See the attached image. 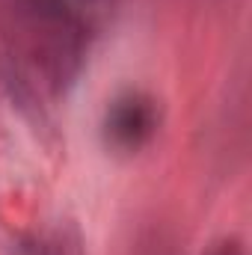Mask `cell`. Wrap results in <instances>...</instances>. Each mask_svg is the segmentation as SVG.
<instances>
[{
	"label": "cell",
	"mask_w": 252,
	"mask_h": 255,
	"mask_svg": "<svg viewBox=\"0 0 252 255\" xmlns=\"http://www.w3.org/2000/svg\"><path fill=\"white\" fill-rule=\"evenodd\" d=\"M107 0H6L15 45L48 71L65 77L104 18Z\"/></svg>",
	"instance_id": "obj_1"
},
{
	"label": "cell",
	"mask_w": 252,
	"mask_h": 255,
	"mask_svg": "<svg viewBox=\"0 0 252 255\" xmlns=\"http://www.w3.org/2000/svg\"><path fill=\"white\" fill-rule=\"evenodd\" d=\"M157 133V101L145 92H122L104 113V142L119 154H136Z\"/></svg>",
	"instance_id": "obj_2"
},
{
	"label": "cell",
	"mask_w": 252,
	"mask_h": 255,
	"mask_svg": "<svg viewBox=\"0 0 252 255\" xmlns=\"http://www.w3.org/2000/svg\"><path fill=\"white\" fill-rule=\"evenodd\" d=\"M202 255H247V250H244V241H241V238L226 235V238L214 241V244H211Z\"/></svg>",
	"instance_id": "obj_3"
},
{
	"label": "cell",
	"mask_w": 252,
	"mask_h": 255,
	"mask_svg": "<svg viewBox=\"0 0 252 255\" xmlns=\"http://www.w3.org/2000/svg\"><path fill=\"white\" fill-rule=\"evenodd\" d=\"M24 255H71V250L65 247V241H42V244L30 247Z\"/></svg>",
	"instance_id": "obj_4"
}]
</instances>
